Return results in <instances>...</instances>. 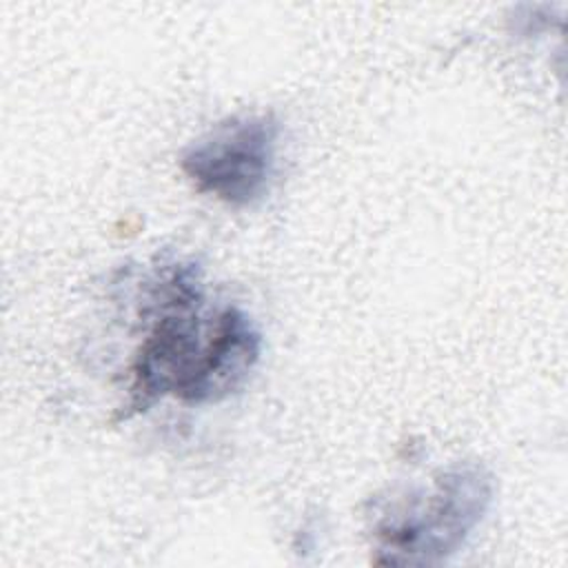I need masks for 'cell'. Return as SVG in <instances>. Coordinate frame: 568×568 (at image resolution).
Segmentation results:
<instances>
[{
	"instance_id": "cell-1",
	"label": "cell",
	"mask_w": 568,
	"mask_h": 568,
	"mask_svg": "<svg viewBox=\"0 0 568 568\" xmlns=\"http://www.w3.org/2000/svg\"><path fill=\"white\" fill-rule=\"evenodd\" d=\"M151 320L129 366V393L118 419L175 397L191 406L235 395L255 371L262 335L235 304L206 308L202 271L193 262L164 264L149 286Z\"/></svg>"
},
{
	"instance_id": "cell-2",
	"label": "cell",
	"mask_w": 568,
	"mask_h": 568,
	"mask_svg": "<svg viewBox=\"0 0 568 568\" xmlns=\"http://www.w3.org/2000/svg\"><path fill=\"white\" fill-rule=\"evenodd\" d=\"M495 479L479 462H455L435 473L428 488L375 497L368 508L373 564L439 566L484 521Z\"/></svg>"
},
{
	"instance_id": "cell-3",
	"label": "cell",
	"mask_w": 568,
	"mask_h": 568,
	"mask_svg": "<svg viewBox=\"0 0 568 568\" xmlns=\"http://www.w3.org/2000/svg\"><path fill=\"white\" fill-rule=\"evenodd\" d=\"M280 124L271 113L235 115L189 144L180 158L191 184L242 209L260 202L275 171Z\"/></svg>"
}]
</instances>
